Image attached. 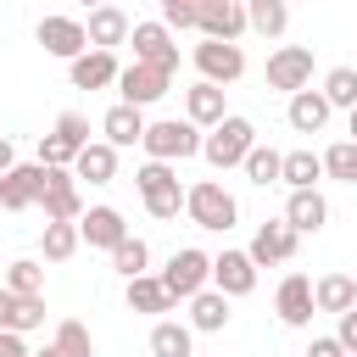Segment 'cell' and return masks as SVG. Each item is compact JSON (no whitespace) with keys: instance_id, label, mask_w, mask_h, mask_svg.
Masks as SVG:
<instances>
[{"instance_id":"cell-36","label":"cell","mask_w":357,"mask_h":357,"mask_svg":"<svg viewBox=\"0 0 357 357\" xmlns=\"http://www.w3.org/2000/svg\"><path fill=\"white\" fill-rule=\"evenodd\" d=\"M145 262H151L145 240H134V234H128V240H117V245H112V268H117L123 279H139V273H145Z\"/></svg>"},{"instance_id":"cell-28","label":"cell","mask_w":357,"mask_h":357,"mask_svg":"<svg viewBox=\"0 0 357 357\" xmlns=\"http://www.w3.org/2000/svg\"><path fill=\"white\" fill-rule=\"evenodd\" d=\"M223 324H229V296H223V290H195V296H190V329L218 335Z\"/></svg>"},{"instance_id":"cell-39","label":"cell","mask_w":357,"mask_h":357,"mask_svg":"<svg viewBox=\"0 0 357 357\" xmlns=\"http://www.w3.org/2000/svg\"><path fill=\"white\" fill-rule=\"evenodd\" d=\"M73 156H78V145H67L56 128L39 134V167H73Z\"/></svg>"},{"instance_id":"cell-15","label":"cell","mask_w":357,"mask_h":357,"mask_svg":"<svg viewBox=\"0 0 357 357\" xmlns=\"http://www.w3.org/2000/svg\"><path fill=\"white\" fill-rule=\"evenodd\" d=\"M273 312H279V324H290V329H307L312 324V279L307 273H284L279 279V296H273Z\"/></svg>"},{"instance_id":"cell-29","label":"cell","mask_w":357,"mask_h":357,"mask_svg":"<svg viewBox=\"0 0 357 357\" xmlns=\"http://www.w3.org/2000/svg\"><path fill=\"white\" fill-rule=\"evenodd\" d=\"M245 28L262 39H279L290 28V6L284 0H245Z\"/></svg>"},{"instance_id":"cell-38","label":"cell","mask_w":357,"mask_h":357,"mask_svg":"<svg viewBox=\"0 0 357 357\" xmlns=\"http://www.w3.org/2000/svg\"><path fill=\"white\" fill-rule=\"evenodd\" d=\"M324 173L340 178V184H357V145H351V139L329 145V151H324Z\"/></svg>"},{"instance_id":"cell-24","label":"cell","mask_w":357,"mask_h":357,"mask_svg":"<svg viewBox=\"0 0 357 357\" xmlns=\"http://www.w3.org/2000/svg\"><path fill=\"white\" fill-rule=\"evenodd\" d=\"M73 178H89V184H112L117 178V151L106 139H89L78 156H73Z\"/></svg>"},{"instance_id":"cell-23","label":"cell","mask_w":357,"mask_h":357,"mask_svg":"<svg viewBox=\"0 0 357 357\" xmlns=\"http://www.w3.org/2000/svg\"><path fill=\"white\" fill-rule=\"evenodd\" d=\"M100 128H106V145H112V151H123V145H139V139H145V112L117 100V106L100 117Z\"/></svg>"},{"instance_id":"cell-31","label":"cell","mask_w":357,"mask_h":357,"mask_svg":"<svg viewBox=\"0 0 357 357\" xmlns=\"http://www.w3.org/2000/svg\"><path fill=\"white\" fill-rule=\"evenodd\" d=\"M279 178H284L290 190H318V178H324V156H312V151H290V156L279 162Z\"/></svg>"},{"instance_id":"cell-12","label":"cell","mask_w":357,"mask_h":357,"mask_svg":"<svg viewBox=\"0 0 357 357\" xmlns=\"http://www.w3.org/2000/svg\"><path fill=\"white\" fill-rule=\"evenodd\" d=\"M195 67H201V78L206 84H234L240 73H245V50L240 45H223V39H201L195 45Z\"/></svg>"},{"instance_id":"cell-9","label":"cell","mask_w":357,"mask_h":357,"mask_svg":"<svg viewBox=\"0 0 357 357\" xmlns=\"http://www.w3.org/2000/svg\"><path fill=\"white\" fill-rule=\"evenodd\" d=\"M128 45H134V61L145 67H162V73H178V45L162 22H134L128 28Z\"/></svg>"},{"instance_id":"cell-2","label":"cell","mask_w":357,"mask_h":357,"mask_svg":"<svg viewBox=\"0 0 357 357\" xmlns=\"http://www.w3.org/2000/svg\"><path fill=\"white\" fill-rule=\"evenodd\" d=\"M251 145H257V128H251V117H240V112H229L223 123H212V128L201 134V156H206L218 173H223V167H240Z\"/></svg>"},{"instance_id":"cell-33","label":"cell","mask_w":357,"mask_h":357,"mask_svg":"<svg viewBox=\"0 0 357 357\" xmlns=\"http://www.w3.org/2000/svg\"><path fill=\"white\" fill-rule=\"evenodd\" d=\"M279 162H284V156H279L273 145H251L240 167H245V178H251V184H262V190H268V184H279Z\"/></svg>"},{"instance_id":"cell-18","label":"cell","mask_w":357,"mask_h":357,"mask_svg":"<svg viewBox=\"0 0 357 357\" xmlns=\"http://www.w3.org/2000/svg\"><path fill=\"white\" fill-rule=\"evenodd\" d=\"M67 78H73V89H106V84H117V56L84 50L78 61H67Z\"/></svg>"},{"instance_id":"cell-35","label":"cell","mask_w":357,"mask_h":357,"mask_svg":"<svg viewBox=\"0 0 357 357\" xmlns=\"http://www.w3.org/2000/svg\"><path fill=\"white\" fill-rule=\"evenodd\" d=\"M324 100H329V112L335 106H357V67H329V78H324Z\"/></svg>"},{"instance_id":"cell-25","label":"cell","mask_w":357,"mask_h":357,"mask_svg":"<svg viewBox=\"0 0 357 357\" xmlns=\"http://www.w3.org/2000/svg\"><path fill=\"white\" fill-rule=\"evenodd\" d=\"M312 307L340 318L346 307H357V279H351V273H324V279H312Z\"/></svg>"},{"instance_id":"cell-22","label":"cell","mask_w":357,"mask_h":357,"mask_svg":"<svg viewBox=\"0 0 357 357\" xmlns=\"http://www.w3.org/2000/svg\"><path fill=\"white\" fill-rule=\"evenodd\" d=\"M184 117L195 123V128H212V123H223L229 117V106H223V89L218 84H195V89H184Z\"/></svg>"},{"instance_id":"cell-8","label":"cell","mask_w":357,"mask_h":357,"mask_svg":"<svg viewBox=\"0 0 357 357\" xmlns=\"http://www.w3.org/2000/svg\"><path fill=\"white\" fill-rule=\"evenodd\" d=\"M173 89V73H162V67H145V61H134V67H117V95H123V106H151V100H162Z\"/></svg>"},{"instance_id":"cell-26","label":"cell","mask_w":357,"mask_h":357,"mask_svg":"<svg viewBox=\"0 0 357 357\" xmlns=\"http://www.w3.org/2000/svg\"><path fill=\"white\" fill-rule=\"evenodd\" d=\"M284 117H290V128H296V134H318V128L329 123V100H324V89H296Z\"/></svg>"},{"instance_id":"cell-30","label":"cell","mask_w":357,"mask_h":357,"mask_svg":"<svg viewBox=\"0 0 357 357\" xmlns=\"http://www.w3.org/2000/svg\"><path fill=\"white\" fill-rule=\"evenodd\" d=\"M33 357H95V340H89V329L78 318H61L56 324V340L45 351H33Z\"/></svg>"},{"instance_id":"cell-17","label":"cell","mask_w":357,"mask_h":357,"mask_svg":"<svg viewBox=\"0 0 357 357\" xmlns=\"http://www.w3.org/2000/svg\"><path fill=\"white\" fill-rule=\"evenodd\" d=\"M212 290H223L229 301H234V296H251V290H257V262H251L245 251L212 257Z\"/></svg>"},{"instance_id":"cell-41","label":"cell","mask_w":357,"mask_h":357,"mask_svg":"<svg viewBox=\"0 0 357 357\" xmlns=\"http://www.w3.org/2000/svg\"><path fill=\"white\" fill-rule=\"evenodd\" d=\"M56 134L84 151V145H89V117H84V112H61V117H56Z\"/></svg>"},{"instance_id":"cell-43","label":"cell","mask_w":357,"mask_h":357,"mask_svg":"<svg viewBox=\"0 0 357 357\" xmlns=\"http://www.w3.org/2000/svg\"><path fill=\"white\" fill-rule=\"evenodd\" d=\"M307 357H346V351H340V340H335V335H318V340L307 346Z\"/></svg>"},{"instance_id":"cell-42","label":"cell","mask_w":357,"mask_h":357,"mask_svg":"<svg viewBox=\"0 0 357 357\" xmlns=\"http://www.w3.org/2000/svg\"><path fill=\"white\" fill-rule=\"evenodd\" d=\"M335 340H340V351H346V357H357V307H346V312H340Z\"/></svg>"},{"instance_id":"cell-20","label":"cell","mask_w":357,"mask_h":357,"mask_svg":"<svg viewBox=\"0 0 357 357\" xmlns=\"http://www.w3.org/2000/svg\"><path fill=\"white\" fill-rule=\"evenodd\" d=\"M39 324H45V296H11V290L0 284V329L28 335V329H39Z\"/></svg>"},{"instance_id":"cell-37","label":"cell","mask_w":357,"mask_h":357,"mask_svg":"<svg viewBox=\"0 0 357 357\" xmlns=\"http://www.w3.org/2000/svg\"><path fill=\"white\" fill-rule=\"evenodd\" d=\"M6 290H11V296H45V268L28 262V257L11 262V268H6Z\"/></svg>"},{"instance_id":"cell-44","label":"cell","mask_w":357,"mask_h":357,"mask_svg":"<svg viewBox=\"0 0 357 357\" xmlns=\"http://www.w3.org/2000/svg\"><path fill=\"white\" fill-rule=\"evenodd\" d=\"M0 357H33V351L22 346V335H11V329H0Z\"/></svg>"},{"instance_id":"cell-46","label":"cell","mask_w":357,"mask_h":357,"mask_svg":"<svg viewBox=\"0 0 357 357\" xmlns=\"http://www.w3.org/2000/svg\"><path fill=\"white\" fill-rule=\"evenodd\" d=\"M351 145H357V106H351Z\"/></svg>"},{"instance_id":"cell-13","label":"cell","mask_w":357,"mask_h":357,"mask_svg":"<svg viewBox=\"0 0 357 357\" xmlns=\"http://www.w3.org/2000/svg\"><path fill=\"white\" fill-rule=\"evenodd\" d=\"M39 45L50 50V56H61V61H78L84 50H89V33H84V22L78 17H39Z\"/></svg>"},{"instance_id":"cell-16","label":"cell","mask_w":357,"mask_h":357,"mask_svg":"<svg viewBox=\"0 0 357 357\" xmlns=\"http://www.w3.org/2000/svg\"><path fill=\"white\" fill-rule=\"evenodd\" d=\"M78 240L95 245V251H112L117 240H128V223H123L117 206H84V218H78Z\"/></svg>"},{"instance_id":"cell-21","label":"cell","mask_w":357,"mask_h":357,"mask_svg":"<svg viewBox=\"0 0 357 357\" xmlns=\"http://www.w3.org/2000/svg\"><path fill=\"white\" fill-rule=\"evenodd\" d=\"M128 28H134V22H128L112 0H106V6H95V11H89V22H84L89 50H112V45H123V39H128Z\"/></svg>"},{"instance_id":"cell-14","label":"cell","mask_w":357,"mask_h":357,"mask_svg":"<svg viewBox=\"0 0 357 357\" xmlns=\"http://www.w3.org/2000/svg\"><path fill=\"white\" fill-rule=\"evenodd\" d=\"M296 240H301V234H296V229L279 218V223H262V229L251 234L245 257H251L257 268H279V262H290V257H296Z\"/></svg>"},{"instance_id":"cell-40","label":"cell","mask_w":357,"mask_h":357,"mask_svg":"<svg viewBox=\"0 0 357 357\" xmlns=\"http://www.w3.org/2000/svg\"><path fill=\"white\" fill-rule=\"evenodd\" d=\"M195 6H201V0H162V28H167V33L195 28Z\"/></svg>"},{"instance_id":"cell-45","label":"cell","mask_w":357,"mask_h":357,"mask_svg":"<svg viewBox=\"0 0 357 357\" xmlns=\"http://www.w3.org/2000/svg\"><path fill=\"white\" fill-rule=\"evenodd\" d=\"M11 167H17V151H11V139L0 134V173H11Z\"/></svg>"},{"instance_id":"cell-1","label":"cell","mask_w":357,"mask_h":357,"mask_svg":"<svg viewBox=\"0 0 357 357\" xmlns=\"http://www.w3.org/2000/svg\"><path fill=\"white\" fill-rule=\"evenodd\" d=\"M184 212H190V223H195V229H212V234H229V229L240 223V201H234L218 178L190 184V190H184Z\"/></svg>"},{"instance_id":"cell-10","label":"cell","mask_w":357,"mask_h":357,"mask_svg":"<svg viewBox=\"0 0 357 357\" xmlns=\"http://www.w3.org/2000/svg\"><path fill=\"white\" fill-rule=\"evenodd\" d=\"M45 195V167L39 162H17L11 173H0V212H28Z\"/></svg>"},{"instance_id":"cell-48","label":"cell","mask_w":357,"mask_h":357,"mask_svg":"<svg viewBox=\"0 0 357 357\" xmlns=\"http://www.w3.org/2000/svg\"><path fill=\"white\" fill-rule=\"evenodd\" d=\"M284 6H290V0H284Z\"/></svg>"},{"instance_id":"cell-32","label":"cell","mask_w":357,"mask_h":357,"mask_svg":"<svg viewBox=\"0 0 357 357\" xmlns=\"http://www.w3.org/2000/svg\"><path fill=\"white\" fill-rule=\"evenodd\" d=\"M128 307L134 312H173V296L156 273H139V279H128Z\"/></svg>"},{"instance_id":"cell-7","label":"cell","mask_w":357,"mask_h":357,"mask_svg":"<svg viewBox=\"0 0 357 357\" xmlns=\"http://www.w3.org/2000/svg\"><path fill=\"white\" fill-rule=\"evenodd\" d=\"M268 89H284V95L312 89V50L307 45H279L268 56Z\"/></svg>"},{"instance_id":"cell-27","label":"cell","mask_w":357,"mask_h":357,"mask_svg":"<svg viewBox=\"0 0 357 357\" xmlns=\"http://www.w3.org/2000/svg\"><path fill=\"white\" fill-rule=\"evenodd\" d=\"M151 357H195V329L178 318H156L151 329Z\"/></svg>"},{"instance_id":"cell-11","label":"cell","mask_w":357,"mask_h":357,"mask_svg":"<svg viewBox=\"0 0 357 357\" xmlns=\"http://www.w3.org/2000/svg\"><path fill=\"white\" fill-rule=\"evenodd\" d=\"M195 28H201V39L240 45V33H245V6H240V0H201V6H195Z\"/></svg>"},{"instance_id":"cell-3","label":"cell","mask_w":357,"mask_h":357,"mask_svg":"<svg viewBox=\"0 0 357 357\" xmlns=\"http://www.w3.org/2000/svg\"><path fill=\"white\" fill-rule=\"evenodd\" d=\"M151 162H184V156H201V128L190 117H162V123H145V139Z\"/></svg>"},{"instance_id":"cell-6","label":"cell","mask_w":357,"mask_h":357,"mask_svg":"<svg viewBox=\"0 0 357 357\" xmlns=\"http://www.w3.org/2000/svg\"><path fill=\"white\" fill-rule=\"evenodd\" d=\"M39 206H45V223H78V218H84V195H78L73 167H45V195H39Z\"/></svg>"},{"instance_id":"cell-4","label":"cell","mask_w":357,"mask_h":357,"mask_svg":"<svg viewBox=\"0 0 357 357\" xmlns=\"http://www.w3.org/2000/svg\"><path fill=\"white\" fill-rule=\"evenodd\" d=\"M134 184H139L151 218H162V223L178 218V206H184V184H178V173H173V162H145V167L134 173Z\"/></svg>"},{"instance_id":"cell-5","label":"cell","mask_w":357,"mask_h":357,"mask_svg":"<svg viewBox=\"0 0 357 357\" xmlns=\"http://www.w3.org/2000/svg\"><path fill=\"white\" fill-rule=\"evenodd\" d=\"M156 279L167 284V296H173V301H190L195 290H206V284H212V257H206V251H195V245H184V251H173V257H167V268H162Z\"/></svg>"},{"instance_id":"cell-47","label":"cell","mask_w":357,"mask_h":357,"mask_svg":"<svg viewBox=\"0 0 357 357\" xmlns=\"http://www.w3.org/2000/svg\"><path fill=\"white\" fill-rule=\"evenodd\" d=\"M78 6H89V11H95V6H106V0H78Z\"/></svg>"},{"instance_id":"cell-19","label":"cell","mask_w":357,"mask_h":357,"mask_svg":"<svg viewBox=\"0 0 357 357\" xmlns=\"http://www.w3.org/2000/svg\"><path fill=\"white\" fill-rule=\"evenodd\" d=\"M284 223H290L296 234H318V229L329 223V201H324L318 190H290V201H284Z\"/></svg>"},{"instance_id":"cell-34","label":"cell","mask_w":357,"mask_h":357,"mask_svg":"<svg viewBox=\"0 0 357 357\" xmlns=\"http://www.w3.org/2000/svg\"><path fill=\"white\" fill-rule=\"evenodd\" d=\"M39 245H45V262H67V257H73L84 240H78V223H45Z\"/></svg>"},{"instance_id":"cell-49","label":"cell","mask_w":357,"mask_h":357,"mask_svg":"<svg viewBox=\"0 0 357 357\" xmlns=\"http://www.w3.org/2000/svg\"><path fill=\"white\" fill-rule=\"evenodd\" d=\"M156 6H162V0H156Z\"/></svg>"}]
</instances>
